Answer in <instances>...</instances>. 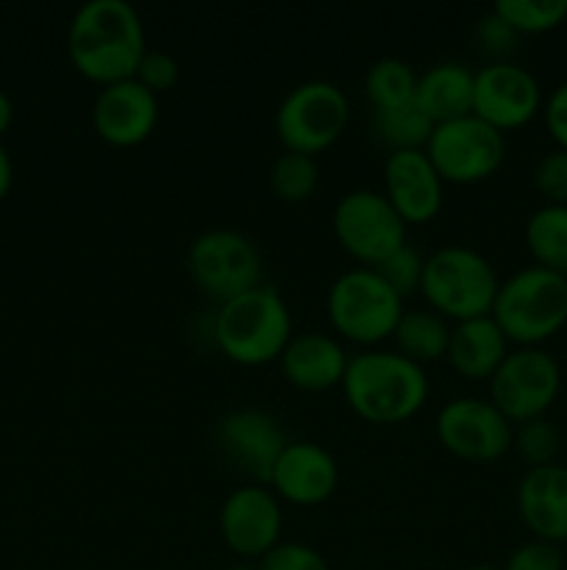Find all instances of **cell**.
<instances>
[{
	"label": "cell",
	"instance_id": "22",
	"mask_svg": "<svg viewBox=\"0 0 567 570\" xmlns=\"http://www.w3.org/2000/svg\"><path fill=\"white\" fill-rule=\"evenodd\" d=\"M472 89L476 70L461 61H437L417 76L415 104L439 126L472 115Z\"/></svg>",
	"mask_w": 567,
	"mask_h": 570
},
{
	"label": "cell",
	"instance_id": "20",
	"mask_svg": "<svg viewBox=\"0 0 567 570\" xmlns=\"http://www.w3.org/2000/svg\"><path fill=\"white\" fill-rule=\"evenodd\" d=\"M348 362L350 356L345 354L342 343L326 332L292 334L284 354L278 356L284 379L304 393L342 387Z\"/></svg>",
	"mask_w": 567,
	"mask_h": 570
},
{
	"label": "cell",
	"instance_id": "29",
	"mask_svg": "<svg viewBox=\"0 0 567 570\" xmlns=\"http://www.w3.org/2000/svg\"><path fill=\"white\" fill-rule=\"evenodd\" d=\"M561 434L548 417H534V421L520 423L515 429V440H511V449L520 454V460L528 468H543L554 465L556 454H559Z\"/></svg>",
	"mask_w": 567,
	"mask_h": 570
},
{
	"label": "cell",
	"instance_id": "37",
	"mask_svg": "<svg viewBox=\"0 0 567 570\" xmlns=\"http://www.w3.org/2000/svg\"><path fill=\"white\" fill-rule=\"evenodd\" d=\"M11 184H14V165L6 145L0 142V200H6V195L11 193Z\"/></svg>",
	"mask_w": 567,
	"mask_h": 570
},
{
	"label": "cell",
	"instance_id": "23",
	"mask_svg": "<svg viewBox=\"0 0 567 570\" xmlns=\"http://www.w3.org/2000/svg\"><path fill=\"white\" fill-rule=\"evenodd\" d=\"M395 351L406 360L426 367L428 362H437L448 354L450 326L442 315L434 309H404L398 326H395Z\"/></svg>",
	"mask_w": 567,
	"mask_h": 570
},
{
	"label": "cell",
	"instance_id": "25",
	"mask_svg": "<svg viewBox=\"0 0 567 570\" xmlns=\"http://www.w3.org/2000/svg\"><path fill=\"white\" fill-rule=\"evenodd\" d=\"M431 131V117L415 100L395 106V109L372 111V134L378 137V142L387 145L389 154H395V150H422Z\"/></svg>",
	"mask_w": 567,
	"mask_h": 570
},
{
	"label": "cell",
	"instance_id": "5",
	"mask_svg": "<svg viewBox=\"0 0 567 570\" xmlns=\"http://www.w3.org/2000/svg\"><path fill=\"white\" fill-rule=\"evenodd\" d=\"M500 278L493 262L467 245H442L426 256L420 293L445 321H472L493 312Z\"/></svg>",
	"mask_w": 567,
	"mask_h": 570
},
{
	"label": "cell",
	"instance_id": "13",
	"mask_svg": "<svg viewBox=\"0 0 567 570\" xmlns=\"http://www.w3.org/2000/svg\"><path fill=\"white\" fill-rule=\"evenodd\" d=\"M543 87L526 67L515 61H487L476 70L472 89V115L489 122L500 134L528 126L543 115Z\"/></svg>",
	"mask_w": 567,
	"mask_h": 570
},
{
	"label": "cell",
	"instance_id": "4",
	"mask_svg": "<svg viewBox=\"0 0 567 570\" xmlns=\"http://www.w3.org/2000/svg\"><path fill=\"white\" fill-rule=\"evenodd\" d=\"M489 317L517 348H543L567 326V278L539 265L520 267L500 282Z\"/></svg>",
	"mask_w": 567,
	"mask_h": 570
},
{
	"label": "cell",
	"instance_id": "16",
	"mask_svg": "<svg viewBox=\"0 0 567 570\" xmlns=\"http://www.w3.org/2000/svg\"><path fill=\"white\" fill-rule=\"evenodd\" d=\"M159 122V95L145 89L137 78L106 83L94 95L92 128L106 145L115 148H137Z\"/></svg>",
	"mask_w": 567,
	"mask_h": 570
},
{
	"label": "cell",
	"instance_id": "40",
	"mask_svg": "<svg viewBox=\"0 0 567 570\" xmlns=\"http://www.w3.org/2000/svg\"><path fill=\"white\" fill-rule=\"evenodd\" d=\"M467 570H500V568H493V566H472V568H467Z\"/></svg>",
	"mask_w": 567,
	"mask_h": 570
},
{
	"label": "cell",
	"instance_id": "3",
	"mask_svg": "<svg viewBox=\"0 0 567 570\" xmlns=\"http://www.w3.org/2000/svg\"><path fill=\"white\" fill-rule=\"evenodd\" d=\"M211 334L217 348L237 365H270L292 340V315L272 284H259L217 306Z\"/></svg>",
	"mask_w": 567,
	"mask_h": 570
},
{
	"label": "cell",
	"instance_id": "9",
	"mask_svg": "<svg viewBox=\"0 0 567 570\" xmlns=\"http://www.w3.org/2000/svg\"><path fill=\"white\" fill-rule=\"evenodd\" d=\"M426 156L445 184H478L500 170L506 159V134L476 115L434 126Z\"/></svg>",
	"mask_w": 567,
	"mask_h": 570
},
{
	"label": "cell",
	"instance_id": "32",
	"mask_svg": "<svg viewBox=\"0 0 567 570\" xmlns=\"http://www.w3.org/2000/svg\"><path fill=\"white\" fill-rule=\"evenodd\" d=\"M259 570H331L328 568L326 557L317 549L306 543H289V540H281L276 549L267 551L259 562H256Z\"/></svg>",
	"mask_w": 567,
	"mask_h": 570
},
{
	"label": "cell",
	"instance_id": "35",
	"mask_svg": "<svg viewBox=\"0 0 567 570\" xmlns=\"http://www.w3.org/2000/svg\"><path fill=\"white\" fill-rule=\"evenodd\" d=\"M472 37H476V45L484 53L493 56V61H506V56H509L517 45V33L511 31L495 11H489V14H484L481 20L476 22Z\"/></svg>",
	"mask_w": 567,
	"mask_h": 570
},
{
	"label": "cell",
	"instance_id": "6",
	"mask_svg": "<svg viewBox=\"0 0 567 570\" xmlns=\"http://www.w3.org/2000/svg\"><path fill=\"white\" fill-rule=\"evenodd\" d=\"M326 309L334 332L345 340L378 345L395 334L404 315V298H398L372 267H350L328 289Z\"/></svg>",
	"mask_w": 567,
	"mask_h": 570
},
{
	"label": "cell",
	"instance_id": "36",
	"mask_svg": "<svg viewBox=\"0 0 567 570\" xmlns=\"http://www.w3.org/2000/svg\"><path fill=\"white\" fill-rule=\"evenodd\" d=\"M543 120L550 139L556 142V148L567 150V81H561L559 87L545 98Z\"/></svg>",
	"mask_w": 567,
	"mask_h": 570
},
{
	"label": "cell",
	"instance_id": "19",
	"mask_svg": "<svg viewBox=\"0 0 567 570\" xmlns=\"http://www.w3.org/2000/svg\"><path fill=\"white\" fill-rule=\"evenodd\" d=\"M517 515L545 543H567V468H528L517 484Z\"/></svg>",
	"mask_w": 567,
	"mask_h": 570
},
{
	"label": "cell",
	"instance_id": "14",
	"mask_svg": "<svg viewBox=\"0 0 567 570\" xmlns=\"http://www.w3.org/2000/svg\"><path fill=\"white\" fill-rule=\"evenodd\" d=\"M217 523L228 551L242 560L259 562L267 551L281 543V501L267 484H242L226 495Z\"/></svg>",
	"mask_w": 567,
	"mask_h": 570
},
{
	"label": "cell",
	"instance_id": "38",
	"mask_svg": "<svg viewBox=\"0 0 567 570\" xmlns=\"http://www.w3.org/2000/svg\"><path fill=\"white\" fill-rule=\"evenodd\" d=\"M11 120H14V104H11L9 95L0 89V137L11 128Z\"/></svg>",
	"mask_w": 567,
	"mask_h": 570
},
{
	"label": "cell",
	"instance_id": "31",
	"mask_svg": "<svg viewBox=\"0 0 567 570\" xmlns=\"http://www.w3.org/2000/svg\"><path fill=\"white\" fill-rule=\"evenodd\" d=\"M534 187L545 204L567 206V150L554 148L534 167Z\"/></svg>",
	"mask_w": 567,
	"mask_h": 570
},
{
	"label": "cell",
	"instance_id": "39",
	"mask_svg": "<svg viewBox=\"0 0 567 570\" xmlns=\"http://www.w3.org/2000/svg\"><path fill=\"white\" fill-rule=\"evenodd\" d=\"M226 570H259V568L250 566V562H245V560H239V562H233V566H228Z\"/></svg>",
	"mask_w": 567,
	"mask_h": 570
},
{
	"label": "cell",
	"instance_id": "2",
	"mask_svg": "<svg viewBox=\"0 0 567 570\" xmlns=\"http://www.w3.org/2000/svg\"><path fill=\"white\" fill-rule=\"evenodd\" d=\"M342 393L350 410L367 423L392 426L415 417L428 401L426 367L398 351H361L348 362Z\"/></svg>",
	"mask_w": 567,
	"mask_h": 570
},
{
	"label": "cell",
	"instance_id": "27",
	"mask_svg": "<svg viewBox=\"0 0 567 570\" xmlns=\"http://www.w3.org/2000/svg\"><path fill=\"white\" fill-rule=\"evenodd\" d=\"M493 11L517 37H537L567 22V0H498Z\"/></svg>",
	"mask_w": 567,
	"mask_h": 570
},
{
	"label": "cell",
	"instance_id": "12",
	"mask_svg": "<svg viewBox=\"0 0 567 570\" xmlns=\"http://www.w3.org/2000/svg\"><path fill=\"white\" fill-rule=\"evenodd\" d=\"M437 440L448 454L467 462H495L511 449L515 426L493 401L450 399L437 415Z\"/></svg>",
	"mask_w": 567,
	"mask_h": 570
},
{
	"label": "cell",
	"instance_id": "30",
	"mask_svg": "<svg viewBox=\"0 0 567 570\" xmlns=\"http://www.w3.org/2000/svg\"><path fill=\"white\" fill-rule=\"evenodd\" d=\"M422 267H426V256L417 254L409 243L400 245L395 254H389L381 265H376L372 271L384 278L389 289H392L398 298H409L420 289L422 282Z\"/></svg>",
	"mask_w": 567,
	"mask_h": 570
},
{
	"label": "cell",
	"instance_id": "8",
	"mask_svg": "<svg viewBox=\"0 0 567 570\" xmlns=\"http://www.w3.org/2000/svg\"><path fill=\"white\" fill-rule=\"evenodd\" d=\"M348 117V95L337 83L315 78L284 95L276 109V134L284 150L317 156L342 137Z\"/></svg>",
	"mask_w": 567,
	"mask_h": 570
},
{
	"label": "cell",
	"instance_id": "7",
	"mask_svg": "<svg viewBox=\"0 0 567 570\" xmlns=\"http://www.w3.org/2000/svg\"><path fill=\"white\" fill-rule=\"evenodd\" d=\"M187 271L217 306L265 284V259L250 237L233 228H211L189 243Z\"/></svg>",
	"mask_w": 567,
	"mask_h": 570
},
{
	"label": "cell",
	"instance_id": "28",
	"mask_svg": "<svg viewBox=\"0 0 567 570\" xmlns=\"http://www.w3.org/2000/svg\"><path fill=\"white\" fill-rule=\"evenodd\" d=\"M320 181V167H317L315 156L295 154V150H284L270 170V187L278 200L284 204H300V200L311 198Z\"/></svg>",
	"mask_w": 567,
	"mask_h": 570
},
{
	"label": "cell",
	"instance_id": "24",
	"mask_svg": "<svg viewBox=\"0 0 567 570\" xmlns=\"http://www.w3.org/2000/svg\"><path fill=\"white\" fill-rule=\"evenodd\" d=\"M534 265L567 278V206L543 204L526 223Z\"/></svg>",
	"mask_w": 567,
	"mask_h": 570
},
{
	"label": "cell",
	"instance_id": "21",
	"mask_svg": "<svg viewBox=\"0 0 567 570\" xmlns=\"http://www.w3.org/2000/svg\"><path fill=\"white\" fill-rule=\"evenodd\" d=\"M509 354V340L489 315L472 317L450 326V343L445 360L461 379L489 382Z\"/></svg>",
	"mask_w": 567,
	"mask_h": 570
},
{
	"label": "cell",
	"instance_id": "10",
	"mask_svg": "<svg viewBox=\"0 0 567 570\" xmlns=\"http://www.w3.org/2000/svg\"><path fill=\"white\" fill-rule=\"evenodd\" d=\"M334 237L361 267H376L406 245V223L387 195L376 189H350L334 206Z\"/></svg>",
	"mask_w": 567,
	"mask_h": 570
},
{
	"label": "cell",
	"instance_id": "26",
	"mask_svg": "<svg viewBox=\"0 0 567 570\" xmlns=\"http://www.w3.org/2000/svg\"><path fill=\"white\" fill-rule=\"evenodd\" d=\"M417 92V72L409 61L384 56L372 61L365 72V95L370 100L372 111L395 109L415 100Z\"/></svg>",
	"mask_w": 567,
	"mask_h": 570
},
{
	"label": "cell",
	"instance_id": "1",
	"mask_svg": "<svg viewBox=\"0 0 567 570\" xmlns=\"http://www.w3.org/2000/svg\"><path fill=\"white\" fill-rule=\"evenodd\" d=\"M145 50L142 17L128 0H87L67 28L72 67L100 87L133 78Z\"/></svg>",
	"mask_w": 567,
	"mask_h": 570
},
{
	"label": "cell",
	"instance_id": "33",
	"mask_svg": "<svg viewBox=\"0 0 567 570\" xmlns=\"http://www.w3.org/2000/svg\"><path fill=\"white\" fill-rule=\"evenodd\" d=\"M178 76H181L178 61L172 59L167 50H156V48L145 50L142 61H139L137 72H133V78H137L145 89H150L153 95L170 92V89L178 83Z\"/></svg>",
	"mask_w": 567,
	"mask_h": 570
},
{
	"label": "cell",
	"instance_id": "18",
	"mask_svg": "<svg viewBox=\"0 0 567 570\" xmlns=\"http://www.w3.org/2000/svg\"><path fill=\"white\" fill-rule=\"evenodd\" d=\"M384 195L406 226H422L442 209L445 181L426 150H395L384 161Z\"/></svg>",
	"mask_w": 567,
	"mask_h": 570
},
{
	"label": "cell",
	"instance_id": "34",
	"mask_svg": "<svg viewBox=\"0 0 567 570\" xmlns=\"http://www.w3.org/2000/svg\"><path fill=\"white\" fill-rule=\"evenodd\" d=\"M500 570H565V557L559 546L531 538L506 557V566Z\"/></svg>",
	"mask_w": 567,
	"mask_h": 570
},
{
	"label": "cell",
	"instance_id": "11",
	"mask_svg": "<svg viewBox=\"0 0 567 570\" xmlns=\"http://www.w3.org/2000/svg\"><path fill=\"white\" fill-rule=\"evenodd\" d=\"M561 393V367L545 348H515L489 379V401L511 423L545 417Z\"/></svg>",
	"mask_w": 567,
	"mask_h": 570
},
{
	"label": "cell",
	"instance_id": "17",
	"mask_svg": "<svg viewBox=\"0 0 567 570\" xmlns=\"http://www.w3.org/2000/svg\"><path fill=\"white\" fill-rule=\"evenodd\" d=\"M339 484V465L334 454L309 440H289L272 465L267 488L278 501L295 507H320Z\"/></svg>",
	"mask_w": 567,
	"mask_h": 570
},
{
	"label": "cell",
	"instance_id": "15",
	"mask_svg": "<svg viewBox=\"0 0 567 570\" xmlns=\"http://www.w3.org/2000/svg\"><path fill=\"white\" fill-rule=\"evenodd\" d=\"M217 445L222 456L256 484H267L272 465L287 449L281 423L265 410H233L217 423Z\"/></svg>",
	"mask_w": 567,
	"mask_h": 570
}]
</instances>
